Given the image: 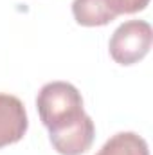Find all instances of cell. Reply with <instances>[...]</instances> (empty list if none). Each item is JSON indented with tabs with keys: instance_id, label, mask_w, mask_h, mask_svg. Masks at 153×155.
<instances>
[{
	"instance_id": "6da1fadb",
	"label": "cell",
	"mask_w": 153,
	"mask_h": 155,
	"mask_svg": "<svg viewBox=\"0 0 153 155\" xmlns=\"http://www.w3.org/2000/svg\"><path fill=\"white\" fill-rule=\"evenodd\" d=\"M36 108L49 134L63 130L85 116L83 97L79 90L67 81L45 83L38 92Z\"/></svg>"
},
{
	"instance_id": "7a4b0ae2",
	"label": "cell",
	"mask_w": 153,
	"mask_h": 155,
	"mask_svg": "<svg viewBox=\"0 0 153 155\" xmlns=\"http://www.w3.org/2000/svg\"><path fill=\"white\" fill-rule=\"evenodd\" d=\"M151 41L153 31L148 22L128 20L115 29L110 38V56L119 65H133L150 52Z\"/></svg>"
},
{
	"instance_id": "3957f363",
	"label": "cell",
	"mask_w": 153,
	"mask_h": 155,
	"mask_svg": "<svg viewBox=\"0 0 153 155\" xmlns=\"http://www.w3.org/2000/svg\"><path fill=\"white\" fill-rule=\"evenodd\" d=\"M50 143L54 150L61 155H81L90 150L94 137H96V126L90 116L81 117L74 124L58 130L54 134H49Z\"/></svg>"
},
{
	"instance_id": "277c9868",
	"label": "cell",
	"mask_w": 153,
	"mask_h": 155,
	"mask_svg": "<svg viewBox=\"0 0 153 155\" xmlns=\"http://www.w3.org/2000/svg\"><path fill=\"white\" fill-rule=\"evenodd\" d=\"M27 126L24 103L13 94H0V148L18 143L25 135Z\"/></svg>"
},
{
	"instance_id": "5b68a950",
	"label": "cell",
	"mask_w": 153,
	"mask_h": 155,
	"mask_svg": "<svg viewBox=\"0 0 153 155\" xmlns=\"http://www.w3.org/2000/svg\"><path fill=\"white\" fill-rule=\"evenodd\" d=\"M72 15L79 25L101 27L117 18L110 0H74Z\"/></svg>"
},
{
	"instance_id": "8992f818",
	"label": "cell",
	"mask_w": 153,
	"mask_h": 155,
	"mask_svg": "<svg viewBox=\"0 0 153 155\" xmlns=\"http://www.w3.org/2000/svg\"><path fill=\"white\" fill-rule=\"evenodd\" d=\"M96 155H150L148 143L135 132H119L112 135Z\"/></svg>"
},
{
	"instance_id": "52a82bcc",
	"label": "cell",
	"mask_w": 153,
	"mask_h": 155,
	"mask_svg": "<svg viewBox=\"0 0 153 155\" xmlns=\"http://www.w3.org/2000/svg\"><path fill=\"white\" fill-rule=\"evenodd\" d=\"M110 4L115 15L119 16V15H132V13L146 9L150 0H110Z\"/></svg>"
}]
</instances>
